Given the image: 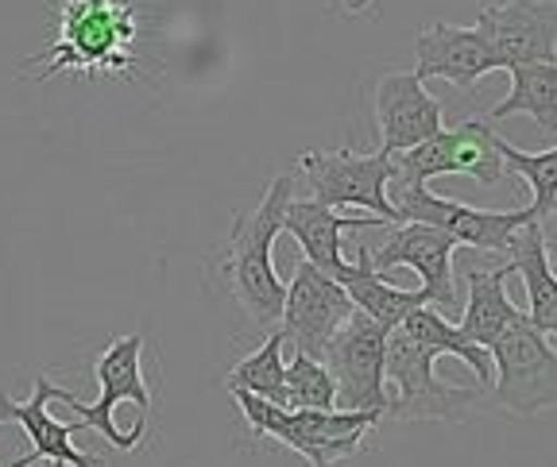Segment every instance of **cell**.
I'll return each instance as SVG.
<instances>
[{
    "mask_svg": "<svg viewBox=\"0 0 557 467\" xmlns=\"http://www.w3.org/2000/svg\"><path fill=\"white\" fill-rule=\"evenodd\" d=\"M136 4L132 0H59V35L39 62L35 81H47L62 70L74 74H128L132 47H136Z\"/></svg>",
    "mask_w": 557,
    "mask_h": 467,
    "instance_id": "1",
    "label": "cell"
},
{
    "mask_svg": "<svg viewBox=\"0 0 557 467\" xmlns=\"http://www.w3.org/2000/svg\"><path fill=\"white\" fill-rule=\"evenodd\" d=\"M290 198H295V178L278 174L260 198L252 213H240L228 232V260L225 278L240 310L252 317V325L271 329L283 317V294L287 286L275 275L271 263V248H275L278 232H283V213H287Z\"/></svg>",
    "mask_w": 557,
    "mask_h": 467,
    "instance_id": "2",
    "label": "cell"
},
{
    "mask_svg": "<svg viewBox=\"0 0 557 467\" xmlns=\"http://www.w3.org/2000/svg\"><path fill=\"white\" fill-rule=\"evenodd\" d=\"M228 394L240 406L244 421L252 425V433L287 444L310 467H337L360 449V441L383 417L375 409H283L248 390H228Z\"/></svg>",
    "mask_w": 557,
    "mask_h": 467,
    "instance_id": "3",
    "label": "cell"
},
{
    "mask_svg": "<svg viewBox=\"0 0 557 467\" xmlns=\"http://www.w3.org/2000/svg\"><path fill=\"white\" fill-rule=\"evenodd\" d=\"M144 359V337L132 332L121 337L97 355V382H101V399L97 402H78L70 394L62 406H70L78 414V425H89L94 433H101L104 441H113V449L132 452L144 433H148V409H151V390L139 371Z\"/></svg>",
    "mask_w": 557,
    "mask_h": 467,
    "instance_id": "4",
    "label": "cell"
},
{
    "mask_svg": "<svg viewBox=\"0 0 557 467\" xmlns=\"http://www.w3.org/2000/svg\"><path fill=\"white\" fill-rule=\"evenodd\" d=\"M437 355L422 348L403 329L387 332V359L383 371L395 387V399L387 402L383 417L395 421H465L480 402V390L449 387L434 375Z\"/></svg>",
    "mask_w": 557,
    "mask_h": 467,
    "instance_id": "5",
    "label": "cell"
},
{
    "mask_svg": "<svg viewBox=\"0 0 557 467\" xmlns=\"http://www.w3.org/2000/svg\"><path fill=\"white\" fill-rule=\"evenodd\" d=\"M487 352L496 367L492 399L499 409L534 417L557 406V352L549 337H542L531 320L519 317Z\"/></svg>",
    "mask_w": 557,
    "mask_h": 467,
    "instance_id": "6",
    "label": "cell"
},
{
    "mask_svg": "<svg viewBox=\"0 0 557 467\" xmlns=\"http://www.w3.org/2000/svg\"><path fill=\"white\" fill-rule=\"evenodd\" d=\"M387 201L395 205L399 225L414 220V225H434L442 232H449L457 243H469L476 251H507L511 236L519 232L527 220H534L531 205L511 209V213H492V209H472L461 201L437 198L426 182H410L392 174L387 182Z\"/></svg>",
    "mask_w": 557,
    "mask_h": 467,
    "instance_id": "7",
    "label": "cell"
},
{
    "mask_svg": "<svg viewBox=\"0 0 557 467\" xmlns=\"http://www.w3.org/2000/svg\"><path fill=\"white\" fill-rule=\"evenodd\" d=\"M310 186V198L318 205L330 209H368L372 217L399 225L395 205L387 201V182H392L395 163L392 155L372 151V155H357V151H306L298 159Z\"/></svg>",
    "mask_w": 557,
    "mask_h": 467,
    "instance_id": "8",
    "label": "cell"
},
{
    "mask_svg": "<svg viewBox=\"0 0 557 467\" xmlns=\"http://www.w3.org/2000/svg\"><path fill=\"white\" fill-rule=\"evenodd\" d=\"M383 359H387V329L352 310L322 352V364L337 382V409H375V414L387 409L392 394H387Z\"/></svg>",
    "mask_w": 557,
    "mask_h": 467,
    "instance_id": "9",
    "label": "cell"
},
{
    "mask_svg": "<svg viewBox=\"0 0 557 467\" xmlns=\"http://www.w3.org/2000/svg\"><path fill=\"white\" fill-rule=\"evenodd\" d=\"M392 163L395 174L410 182L465 174V178H476L480 186H496L507 171L504 155H499V131L487 121H461L457 128H442L437 136L392 155Z\"/></svg>",
    "mask_w": 557,
    "mask_h": 467,
    "instance_id": "10",
    "label": "cell"
},
{
    "mask_svg": "<svg viewBox=\"0 0 557 467\" xmlns=\"http://www.w3.org/2000/svg\"><path fill=\"white\" fill-rule=\"evenodd\" d=\"M352 310L357 305L345 294V286L302 260L295 267V275H290L287 294H283L278 332L287 337V344H295V352L322 359L330 337L345 325Z\"/></svg>",
    "mask_w": 557,
    "mask_h": 467,
    "instance_id": "11",
    "label": "cell"
},
{
    "mask_svg": "<svg viewBox=\"0 0 557 467\" xmlns=\"http://www.w3.org/2000/svg\"><path fill=\"white\" fill-rule=\"evenodd\" d=\"M499 70L519 62H557V0H499L476 16Z\"/></svg>",
    "mask_w": 557,
    "mask_h": 467,
    "instance_id": "12",
    "label": "cell"
},
{
    "mask_svg": "<svg viewBox=\"0 0 557 467\" xmlns=\"http://www.w3.org/2000/svg\"><path fill=\"white\" fill-rule=\"evenodd\" d=\"M70 390L54 387L47 375H35V390L27 402H12L9 394H0V425L16 421L27 437H32V452L20 456L12 467H35V464H51V467H104L101 456L94 452L74 449V433L78 425L59 421L51 417V402H66Z\"/></svg>",
    "mask_w": 557,
    "mask_h": 467,
    "instance_id": "13",
    "label": "cell"
},
{
    "mask_svg": "<svg viewBox=\"0 0 557 467\" xmlns=\"http://www.w3.org/2000/svg\"><path fill=\"white\" fill-rule=\"evenodd\" d=\"M461 243L453 240L449 232L434 225H407L392 228V236L380 243V248H368L375 270H392V267H410L422 278V290L430 294V305H445L453 310L457 305V278H453V255H457Z\"/></svg>",
    "mask_w": 557,
    "mask_h": 467,
    "instance_id": "14",
    "label": "cell"
},
{
    "mask_svg": "<svg viewBox=\"0 0 557 467\" xmlns=\"http://www.w3.org/2000/svg\"><path fill=\"white\" fill-rule=\"evenodd\" d=\"M375 124H380L383 155H399V151L414 148V143L445 128L442 104L426 93L414 70L380 78V86H375Z\"/></svg>",
    "mask_w": 557,
    "mask_h": 467,
    "instance_id": "15",
    "label": "cell"
},
{
    "mask_svg": "<svg viewBox=\"0 0 557 467\" xmlns=\"http://www.w3.org/2000/svg\"><path fill=\"white\" fill-rule=\"evenodd\" d=\"M414 74L422 81L426 78H445L457 89L476 86L484 74L499 70L492 47L484 43V35L472 27H457V24H430L426 31L414 39Z\"/></svg>",
    "mask_w": 557,
    "mask_h": 467,
    "instance_id": "16",
    "label": "cell"
},
{
    "mask_svg": "<svg viewBox=\"0 0 557 467\" xmlns=\"http://www.w3.org/2000/svg\"><path fill=\"white\" fill-rule=\"evenodd\" d=\"M387 220L380 217H341L337 209L318 205L313 198L298 201L290 198L287 213H283V232H290L302 248V260L313 263L318 270H325L330 278L345 275V255H341V236L348 228H380Z\"/></svg>",
    "mask_w": 557,
    "mask_h": 467,
    "instance_id": "17",
    "label": "cell"
},
{
    "mask_svg": "<svg viewBox=\"0 0 557 467\" xmlns=\"http://www.w3.org/2000/svg\"><path fill=\"white\" fill-rule=\"evenodd\" d=\"M515 275L511 260L499 263V267H476L469 263L465 267V282H469V302H465L461 325L457 329L480 348H492L515 320L527 317V310L507 298V278Z\"/></svg>",
    "mask_w": 557,
    "mask_h": 467,
    "instance_id": "18",
    "label": "cell"
},
{
    "mask_svg": "<svg viewBox=\"0 0 557 467\" xmlns=\"http://www.w3.org/2000/svg\"><path fill=\"white\" fill-rule=\"evenodd\" d=\"M337 282L345 286V294L352 298V305L387 332L399 329L414 310L430 305V294L422 286H418V290H403V286L387 282L383 270L372 267V255H368L364 243H360V251H357V263H348Z\"/></svg>",
    "mask_w": 557,
    "mask_h": 467,
    "instance_id": "19",
    "label": "cell"
},
{
    "mask_svg": "<svg viewBox=\"0 0 557 467\" xmlns=\"http://www.w3.org/2000/svg\"><path fill=\"white\" fill-rule=\"evenodd\" d=\"M507 255H511L515 275H522L527 298H531L527 320H531L542 337H557V270L549 267V260H546L539 220H527V225L511 236Z\"/></svg>",
    "mask_w": 557,
    "mask_h": 467,
    "instance_id": "20",
    "label": "cell"
},
{
    "mask_svg": "<svg viewBox=\"0 0 557 467\" xmlns=\"http://www.w3.org/2000/svg\"><path fill=\"white\" fill-rule=\"evenodd\" d=\"M507 74H511V93L492 109L487 121L531 116L542 136L557 139V62H519L507 66Z\"/></svg>",
    "mask_w": 557,
    "mask_h": 467,
    "instance_id": "21",
    "label": "cell"
},
{
    "mask_svg": "<svg viewBox=\"0 0 557 467\" xmlns=\"http://www.w3.org/2000/svg\"><path fill=\"white\" fill-rule=\"evenodd\" d=\"M399 329L407 332V337H414L422 348H430L434 355H453V359L469 364V371L476 375L480 387H492V379H496L492 352H487V348H480V344H472V340L465 337L457 325H449V320H445L434 305H422V310H414L407 320H403Z\"/></svg>",
    "mask_w": 557,
    "mask_h": 467,
    "instance_id": "22",
    "label": "cell"
},
{
    "mask_svg": "<svg viewBox=\"0 0 557 467\" xmlns=\"http://www.w3.org/2000/svg\"><path fill=\"white\" fill-rule=\"evenodd\" d=\"M283 344H287L283 332L278 329L268 332V340H263L252 355H244L240 364L228 371L225 387L248 390V394H256V399H268L278 406V399H283V371H287V364H283Z\"/></svg>",
    "mask_w": 557,
    "mask_h": 467,
    "instance_id": "23",
    "label": "cell"
},
{
    "mask_svg": "<svg viewBox=\"0 0 557 467\" xmlns=\"http://www.w3.org/2000/svg\"><path fill=\"white\" fill-rule=\"evenodd\" d=\"M283 409H337V382L330 367L313 355L295 352V359L283 371Z\"/></svg>",
    "mask_w": 557,
    "mask_h": 467,
    "instance_id": "24",
    "label": "cell"
},
{
    "mask_svg": "<svg viewBox=\"0 0 557 467\" xmlns=\"http://www.w3.org/2000/svg\"><path fill=\"white\" fill-rule=\"evenodd\" d=\"M499 155H504L507 171L519 174L522 182L531 186V193H534V201H531L534 220H539L542 213H549V209H554V201H557V148L531 155V151H519L515 143H507V139L499 136Z\"/></svg>",
    "mask_w": 557,
    "mask_h": 467,
    "instance_id": "25",
    "label": "cell"
},
{
    "mask_svg": "<svg viewBox=\"0 0 557 467\" xmlns=\"http://www.w3.org/2000/svg\"><path fill=\"white\" fill-rule=\"evenodd\" d=\"M539 232H542V248H546L549 267L557 270V201H554V209H549V213H542V217H539Z\"/></svg>",
    "mask_w": 557,
    "mask_h": 467,
    "instance_id": "26",
    "label": "cell"
},
{
    "mask_svg": "<svg viewBox=\"0 0 557 467\" xmlns=\"http://www.w3.org/2000/svg\"><path fill=\"white\" fill-rule=\"evenodd\" d=\"M341 12H348V16H360V12H372L375 0H337Z\"/></svg>",
    "mask_w": 557,
    "mask_h": 467,
    "instance_id": "27",
    "label": "cell"
}]
</instances>
